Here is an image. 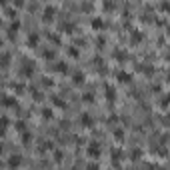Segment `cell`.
Masks as SVG:
<instances>
[{"label":"cell","instance_id":"obj_1","mask_svg":"<svg viewBox=\"0 0 170 170\" xmlns=\"http://www.w3.org/2000/svg\"><path fill=\"white\" fill-rule=\"evenodd\" d=\"M98 152H100V146L96 142H92V146H88V154L90 156H98Z\"/></svg>","mask_w":170,"mask_h":170},{"label":"cell","instance_id":"obj_2","mask_svg":"<svg viewBox=\"0 0 170 170\" xmlns=\"http://www.w3.org/2000/svg\"><path fill=\"white\" fill-rule=\"evenodd\" d=\"M20 162H22V158H20V156H12V158L8 160V164H10V166H18Z\"/></svg>","mask_w":170,"mask_h":170},{"label":"cell","instance_id":"obj_3","mask_svg":"<svg viewBox=\"0 0 170 170\" xmlns=\"http://www.w3.org/2000/svg\"><path fill=\"white\" fill-rule=\"evenodd\" d=\"M36 40H38L36 36H30V42H28V46H32V48H34V46H36Z\"/></svg>","mask_w":170,"mask_h":170}]
</instances>
